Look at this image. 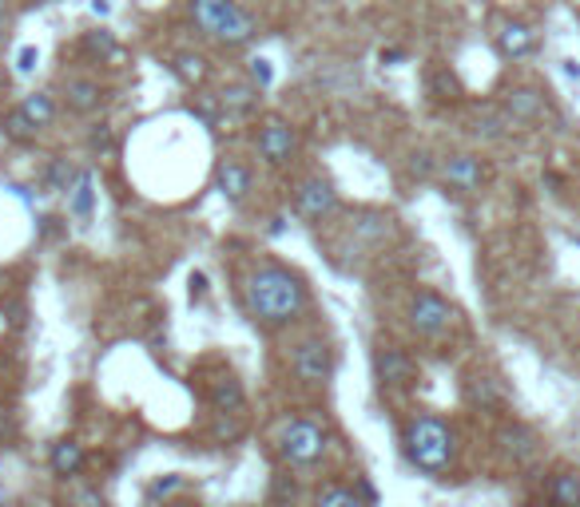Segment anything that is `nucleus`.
I'll return each instance as SVG.
<instances>
[{
  "mask_svg": "<svg viewBox=\"0 0 580 507\" xmlns=\"http://www.w3.org/2000/svg\"><path fill=\"white\" fill-rule=\"evenodd\" d=\"M290 369L302 385H326L338 369V357H334V345L326 338H302L290 349Z\"/></svg>",
  "mask_w": 580,
  "mask_h": 507,
  "instance_id": "nucleus-5",
  "label": "nucleus"
},
{
  "mask_svg": "<svg viewBox=\"0 0 580 507\" xmlns=\"http://www.w3.org/2000/svg\"><path fill=\"white\" fill-rule=\"evenodd\" d=\"M294 211L306 222H326L334 211H338V190H334L330 179L323 175H311L294 187Z\"/></svg>",
  "mask_w": 580,
  "mask_h": 507,
  "instance_id": "nucleus-7",
  "label": "nucleus"
},
{
  "mask_svg": "<svg viewBox=\"0 0 580 507\" xmlns=\"http://www.w3.org/2000/svg\"><path fill=\"white\" fill-rule=\"evenodd\" d=\"M235 9H239L235 0H192V16L207 36H216V32L231 21V12Z\"/></svg>",
  "mask_w": 580,
  "mask_h": 507,
  "instance_id": "nucleus-18",
  "label": "nucleus"
},
{
  "mask_svg": "<svg viewBox=\"0 0 580 507\" xmlns=\"http://www.w3.org/2000/svg\"><path fill=\"white\" fill-rule=\"evenodd\" d=\"M216 99L223 111H231V116H251V111L258 107V87L255 84H227Z\"/></svg>",
  "mask_w": 580,
  "mask_h": 507,
  "instance_id": "nucleus-23",
  "label": "nucleus"
},
{
  "mask_svg": "<svg viewBox=\"0 0 580 507\" xmlns=\"http://www.w3.org/2000/svg\"><path fill=\"white\" fill-rule=\"evenodd\" d=\"M65 507H108V499H104V492L92 484H76L72 492L65 496Z\"/></svg>",
  "mask_w": 580,
  "mask_h": 507,
  "instance_id": "nucleus-30",
  "label": "nucleus"
},
{
  "mask_svg": "<svg viewBox=\"0 0 580 507\" xmlns=\"http://www.w3.org/2000/svg\"><path fill=\"white\" fill-rule=\"evenodd\" d=\"M0 21H4V0H0Z\"/></svg>",
  "mask_w": 580,
  "mask_h": 507,
  "instance_id": "nucleus-39",
  "label": "nucleus"
},
{
  "mask_svg": "<svg viewBox=\"0 0 580 507\" xmlns=\"http://www.w3.org/2000/svg\"><path fill=\"white\" fill-rule=\"evenodd\" d=\"M172 72L179 75L183 84H204L207 80V72H211V68H207V56H199V52H179L172 60Z\"/></svg>",
  "mask_w": 580,
  "mask_h": 507,
  "instance_id": "nucleus-28",
  "label": "nucleus"
},
{
  "mask_svg": "<svg viewBox=\"0 0 580 507\" xmlns=\"http://www.w3.org/2000/svg\"><path fill=\"white\" fill-rule=\"evenodd\" d=\"M494 44L506 60H525V56L537 52V32L529 28L525 21H506L501 28H497Z\"/></svg>",
  "mask_w": 580,
  "mask_h": 507,
  "instance_id": "nucleus-13",
  "label": "nucleus"
},
{
  "mask_svg": "<svg viewBox=\"0 0 580 507\" xmlns=\"http://www.w3.org/2000/svg\"><path fill=\"white\" fill-rule=\"evenodd\" d=\"M501 116L509 123H541L548 116V104H545V92H537L533 84H513L501 92Z\"/></svg>",
  "mask_w": 580,
  "mask_h": 507,
  "instance_id": "nucleus-8",
  "label": "nucleus"
},
{
  "mask_svg": "<svg viewBox=\"0 0 580 507\" xmlns=\"http://www.w3.org/2000/svg\"><path fill=\"white\" fill-rule=\"evenodd\" d=\"M497 444H501L506 456H513V464H529L537 456V436L529 433L525 424H501L497 428Z\"/></svg>",
  "mask_w": 580,
  "mask_h": 507,
  "instance_id": "nucleus-16",
  "label": "nucleus"
},
{
  "mask_svg": "<svg viewBox=\"0 0 580 507\" xmlns=\"http://www.w3.org/2000/svg\"><path fill=\"white\" fill-rule=\"evenodd\" d=\"M0 131H4V139H12V143H33V139L40 135V131H36V123L24 116L21 107L4 111V119H0Z\"/></svg>",
  "mask_w": 580,
  "mask_h": 507,
  "instance_id": "nucleus-27",
  "label": "nucleus"
},
{
  "mask_svg": "<svg viewBox=\"0 0 580 507\" xmlns=\"http://www.w3.org/2000/svg\"><path fill=\"white\" fill-rule=\"evenodd\" d=\"M506 127L509 119L501 116V107L497 104H482V107H473V135L482 139V143H497V139L506 135Z\"/></svg>",
  "mask_w": 580,
  "mask_h": 507,
  "instance_id": "nucleus-20",
  "label": "nucleus"
},
{
  "mask_svg": "<svg viewBox=\"0 0 580 507\" xmlns=\"http://www.w3.org/2000/svg\"><path fill=\"white\" fill-rule=\"evenodd\" d=\"M465 397H469L473 404H482V409H501V389H497L494 377H482V373H473L469 380H465Z\"/></svg>",
  "mask_w": 580,
  "mask_h": 507,
  "instance_id": "nucleus-24",
  "label": "nucleus"
},
{
  "mask_svg": "<svg viewBox=\"0 0 580 507\" xmlns=\"http://www.w3.org/2000/svg\"><path fill=\"white\" fill-rule=\"evenodd\" d=\"M565 75H569V80H580V63L577 60H565Z\"/></svg>",
  "mask_w": 580,
  "mask_h": 507,
  "instance_id": "nucleus-37",
  "label": "nucleus"
},
{
  "mask_svg": "<svg viewBox=\"0 0 580 507\" xmlns=\"http://www.w3.org/2000/svg\"><path fill=\"white\" fill-rule=\"evenodd\" d=\"M204 285H207V278H204V274H195V278H192V297H204Z\"/></svg>",
  "mask_w": 580,
  "mask_h": 507,
  "instance_id": "nucleus-36",
  "label": "nucleus"
},
{
  "mask_svg": "<svg viewBox=\"0 0 580 507\" xmlns=\"http://www.w3.org/2000/svg\"><path fill=\"white\" fill-rule=\"evenodd\" d=\"M438 170L453 190H465V194L485 187V163L477 155H450Z\"/></svg>",
  "mask_w": 580,
  "mask_h": 507,
  "instance_id": "nucleus-12",
  "label": "nucleus"
},
{
  "mask_svg": "<svg viewBox=\"0 0 580 507\" xmlns=\"http://www.w3.org/2000/svg\"><path fill=\"white\" fill-rule=\"evenodd\" d=\"M207 401H211V409H216V412H223V416H235V412H243V404H247L243 380H239L235 373H219V377L207 385Z\"/></svg>",
  "mask_w": 580,
  "mask_h": 507,
  "instance_id": "nucleus-14",
  "label": "nucleus"
},
{
  "mask_svg": "<svg viewBox=\"0 0 580 507\" xmlns=\"http://www.w3.org/2000/svg\"><path fill=\"white\" fill-rule=\"evenodd\" d=\"M270 80H275V68H270V60H263V56H258V60H251V84H255L258 92H267Z\"/></svg>",
  "mask_w": 580,
  "mask_h": 507,
  "instance_id": "nucleus-32",
  "label": "nucleus"
},
{
  "mask_svg": "<svg viewBox=\"0 0 580 507\" xmlns=\"http://www.w3.org/2000/svg\"><path fill=\"white\" fill-rule=\"evenodd\" d=\"M402 452H406L414 472L441 480L457 464V433L441 416H433V412H418L402 428Z\"/></svg>",
  "mask_w": 580,
  "mask_h": 507,
  "instance_id": "nucleus-2",
  "label": "nucleus"
},
{
  "mask_svg": "<svg viewBox=\"0 0 580 507\" xmlns=\"http://www.w3.org/2000/svg\"><path fill=\"white\" fill-rule=\"evenodd\" d=\"M216 187H219V194L231 202V207H239V202L251 194V170L243 167L239 158H223V163H219V170H216Z\"/></svg>",
  "mask_w": 580,
  "mask_h": 507,
  "instance_id": "nucleus-15",
  "label": "nucleus"
},
{
  "mask_svg": "<svg viewBox=\"0 0 580 507\" xmlns=\"http://www.w3.org/2000/svg\"><path fill=\"white\" fill-rule=\"evenodd\" d=\"M255 32H258L255 16H251L247 9H235V12H231V21L216 32V40L223 44V48H243V44L255 40Z\"/></svg>",
  "mask_w": 580,
  "mask_h": 507,
  "instance_id": "nucleus-19",
  "label": "nucleus"
},
{
  "mask_svg": "<svg viewBox=\"0 0 580 507\" xmlns=\"http://www.w3.org/2000/svg\"><path fill=\"white\" fill-rule=\"evenodd\" d=\"M311 507H370L362 499V492L350 484H343V480H330V484H323L318 492H314Z\"/></svg>",
  "mask_w": 580,
  "mask_h": 507,
  "instance_id": "nucleus-21",
  "label": "nucleus"
},
{
  "mask_svg": "<svg viewBox=\"0 0 580 507\" xmlns=\"http://www.w3.org/2000/svg\"><path fill=\"white\" fill-rule=\"evenodd\" d=\"M243 297H247L251 317L267 329L294 326V321L306 314V306H311L306 282L279 262H267V266H258V270H251L247 285H243Z\"/></svg>",
  "mask_w": 580,
  "mask_h": 507,
  "instance_id": "nucleus-1",
  "label": "nucleus"
},
{
  "mask_svg": "<svg viewBox=\"0 0 580 507\" xmlns=\"http://www.w3.org/2000/svg\"><path fill=\"white\" fill-rule=\"evenodd\" d=\"M374 377L382 389H409V385L418 380V365H414V357H409L406 349L378 341L374 345Z\"/></svg>",
  "mask_w": 580,
  "mask_h": 507,
  "instance_id": "nucleus-6",
  "label": "nucleus"
},
{
  "mask_svg": "<svg viewBox=\"0 0 580 507\" xmlns=\"http://www.w3.org/2000/svg\"><path fill=\"white\" fill-rule=\"evenodd\" d=\"M116 36H112L108 28H96V32H88L84 36V52L88 56H100V60H108V56H116Z\"/></svg>",
  "mask_w": 580,
  "mask_h": 507,
  "instance_id": "nucleus-29",
  "label": "nucleus"
},
{
  "mask_svg": "<svg viewBox=\"0 0 580 507\" xmlns=\"http://www.w3.org/2000/svg\"><path fill=\"white\" fill-rule=\"evenodd\" d=\"M433 170H438V158H433L430 151H414V155H409V175H414V179H430Z\"/></svg>",
  "mask_w": 580,
  "mask_h": 507,
  "instance_id": "nucleus-31",
  "label": "nucleus"
},
{
  "mask_svg": "<svg viewBox=\"0 0 580 507\" xmlns=\"http://www.w3.org/2000/svg\"><path fill=\"white\" fill-rule=\"evenodd\" d=\"M0 40H4V21H0Z\"/></svg>",
  "mask_w": 580,
  "mask_h": 507,
  "instance_id": "nucleus-40",
  "label": "nucleus"
},
{
  "mask_svg": "<svg viewBox=\"0 0 580 507\" xmlns=\"http://www.w3.org/2000/svg\"><path fill=\"white\" fill-rule=\"evenodd\" d=\"M60 99H65L68 111H76V116H92V111L104 104V87H100V80H92V75H65Z\"/></svg>",
  "mask_w": 580,
  "mask_h": 507,
  "instance_id": "nucleus-11",
  "label": "nucleus"
},
{
  "mask_svg": "<svg viewBox=\"0 0 580 507\" xmlns=\"http://www.w3.org/2000/svg\"><path fill=\"white\" fill-rule=\"evenodd\" d=\"M175 487H183V475H167V480H155V484H151V492H148V496H151V499L172 496Z\"/></svg>",
  "mask_w": 580,
  "mask_h": 507,
  "instance_id": "nucleus-35",
  "label": "nucleus"
},
{
  "mask_svg": "<svg viewBox=\"0 0 580 507\" xmlns=\"http://www.w3.org/2000/svg\"><path fill=\"white\" fill-rule=\"evenodd\" d=\"M4 504H9V492H4V487H0V507H4Z\"/></svg>",
  "mask_w": 580,
  "mask_h": 507,
  "instance_id": "nucleus-38",
  "label": "nucleus"
},
{
  "mask_svg": "<svg viewBox=\"0 0 580 507\" xmlns=\"http://www.w3.org/2000/svg\"><path fill=\"white\" fill-rule=\"evenodd\" d=\"M21 111L36 123V131H44V127L56 119V99L48 92H33L21 99Z\"/></svg>",
  "mask_w": 580,
  "mask_h": 507,
  "instance_id": "nucleus-26",
  "label": "nucleus"
},
{
  "mask_svg": "<svg viewBox=\"0 0 580 507\" xmlns=\"http://www.w3.org/2000/svg\"><path fill=\"white\" fill-rule=\"evenodd\" d=\"M92 207H96V179H92V170H80V179H76L72 194H68V214L76 222H88Z\"/></svg>",
  "mask_w": 580,
  "mask_h": 507,
  "instance_id": "nucleus-22",
  "label": "nucleus"
},
{
  "mask_svg": "<svg viewBox=\"0 0 580 507\" xmlns=\"http://www.w3.org/2000/svg\"><path fill=\"white\" fill-rule=\"evenodd\" d=\"M36 60H40V52H36V44H24L21 52H16V72L28 75L36 68Z\"/></svg>",
  "mask_w": 580,
  "mask_h": 507,
  "instance_id": "nucleus-34",
  "label": "nucleus"
},
{
  "mask_svg": "<svg viewBox=\"0 0 580 507\" xmlns=\"http://www.w3.org/2000/svg\"><path fill=\"white\" fill-rule=\"evenodd\" d=\"M28 4H48V0H28Z\"/></svg>",
  "mask_w": 580,
  "mask_h": 507,
  "instance_id": "nucleus-41",
  "label": "nucleus"
},
{
  "mask_svg": "<svg viewBox=\"0 0 580 507\" xmlns=\"http://www.w3.org/2000/svg\"><path fill=\"white\" fill-rule=\"evenodd\" d=\"M409 329L418 333V338L426 341H438L445 338L453 329V321H457V309H453L450 297H441L438 290H418V294L409 297Z\"/></svg>",
  "mask_w": 580,
  "mask_h": 507,
  "instance_id": "nucleus-4",
  "label": "nucleus"
},
{
  "mask_svg": "<svg viewBox=\"0 0 580 507\" xmlns=\"http://www.w3.org/2000/svg\"><path fill=\"white\" fill-rule=\"evenodd\" d=\"M326 448H330V433H326L323 421L314 416H290L279 428V440H275V452L287 468H314L323 464Z\"/></svg>",
  "mask_w": 580,
  "mask_h": 507,
  "instance_id": "nucleus-3",
  "label": "nucleus"
},
{
  "mask_svg": "<svg viewBox=\"0 0 580 507\" xmlns=\"http://www.w3.org/2000/svg\"><path fill=\"white\" fill-rule=\"evenodd\" d=\"M48 468H53L56 480H80L88 468V448L76 436H60L48 448Z\"/></svg>",
  "mask_w": 580,
  "mask_h": 507,
  "instance_id": "nucleus-10",
  "label": "nucleus"
},
{
  "mask_svg": "<svg viewBox=\"0 0 580 507\" xmlns=\"http://www.w3.org/2000/svg\"><path fill=\"white\" fill-rule=\"evenodd\" d=\"M299 151V135H294V127L282 123V119H267V123L258 127V155L267 167H287L290 158Z\"/></svg>",
  "mask_w": 580,
  "mask_h": 507,
  "instance_id": "nucleus-9",
  "label": "nucleus"
},
{
  "mask_svg": "<svg viewBox=\"0 0 580 507\" xmlns=\"http://www.w3.org/2000/svg\"><path fill=\"white\" fill-rule=\"evenodd\" d=\"M112 143H116V131H112V127H96V131L88 135V148L100 151V155H104V151H112Z\"/></svg>",
  "mask_w": 580,
  "mask_h": 507,
  "instance_id": "nucleus-33",
  "label": "nucleus"
},
{
  "mask_svg": "<svg viewBox=\"0 0 580 507\" xmlns=\"http://www.w3.org/2000/svg\"><path fill=\"white\" fill-rule=\"evenodd\" d=\"M76 179H80V170H76L68 158H53L48 170H44V187L53 190V194H72Z\"/></svg>",
  "mask_w": 580,
  "mask_h": 507,
  "instance_id": "nucleus-25",
  "label": "nucleus"
},
{
  "mask_svg": "<svg viewBox=\"0 0 580 507\" xmlns=\"http://www.w3.org/2000/svg\"><path fill=\"white\" fill-rule=\"evenodd\" d=\"M545 496L548 507H580V472H572V468L553 472L545 484Z\"/></svg>",
  "mask_w": 580,
  "mask_h": 507,
  "instance_id": "nucleus-17",
  "label": "nucleus"
}]
</instances>
